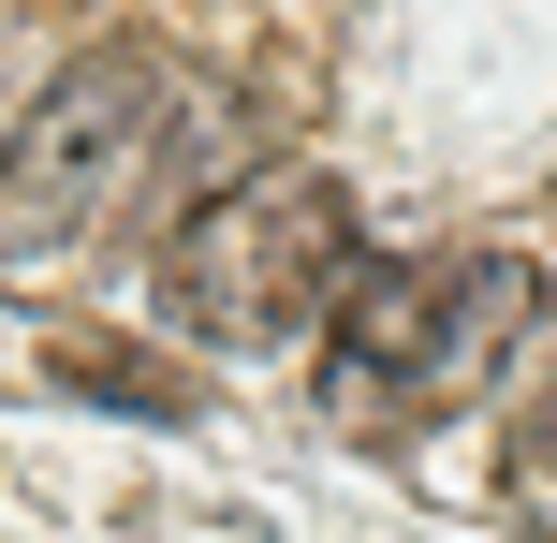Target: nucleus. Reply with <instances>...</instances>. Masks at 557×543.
<instances>
[{"label": "nucleus", "mask_w": 557, "mask_h": 543, "mask_svg": "<svg viewBox=\"0 0 557 543\" xmlns=\"http://www.w3.org/2000/svg\"><path fill=\"white\" fill-rule=\"evenodd\" d=\"M543 323V264L529 250H411V264H352L323 309V411L367 441H411L441 411H470L484 382L529 353Z\"/></svg>", "instance_id": "1"}, {"label": "nucleus", "mask_w": 557, "mask_h": 543, "mask_svg": "<svg viewBox=\"0 0 557 543\" xmlns=\"http://www.w3.org/2000/svg\"><path fill=\"white\" fill-rule=\"evenodd\" d=\"M337 280H352V192L308 176V162H264V176H235V192H206L176 221L162 323L206 338V353H278L337 309Z\"/></svg>", "instance_id": "2"}, {"label": "nucleus", "mask_w": 557, "mask_h": 543, "mask_svg": "<svg viewBox=\"0 0 557 543\" xmlns=\"http://www.w3.org/2000/svg\"><path fill=\"white\" fill-rule=\"evenodd\" d=\"M133 147H147V59L88 45L74 74H59L45 103L0 133V264L88 235V221L117 206V176H133Z\"/></svg>", "instance_id": "3"}, {"label": "nucleus", "mask_w": 557, "mask_h": 543, "mask_svg": "<svg viewBox=\"0 0 557 543\" xmlns=\"http://www.w3.org/2000/svg\"><path fill=\"white\" fill-rule=\"evenodd\" d=\"M59 382H88V397H103V411H147V427H176V411H191V397H176V368H147V353H59Z\"/></svg>", "instance_id": "4"}, {"label": "nucleus", "mask_w": 557, "mask_h": 543, "mask_svg": "<svg viewBox=\"0 0 557 543\" xmlns=\"http://www.w3.org/2000/svg\"><path fill=\"white\" fill-rule=\"evenodd\" d=\"M499 485H513V499H529V515L557 529V382H543L529 411H513V441H499Z\"/></svg>", "instance_id": "5"}]
</instances>
